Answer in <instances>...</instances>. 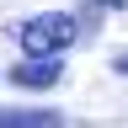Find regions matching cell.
<instances>
[{
  "instance_id": "obj_1",
  "label": "cell",
  "mask_w": 128,
  "mask_h": 128,
  "mask_svg": "<svg viewBox=\"0 0 128 128\" xmlns=\"http://www.w3.org/2000/svg\"><path fill=\"white\" fill-rule=\"evenodd\" d=\"M16 43H22L27 59L38 54H64V48L80 43V22L64 11H48V16H32V22H22V32H16Z\"/></svg>"
},
{
  "instance_id": "obj_2",
  "label": "cell",
  "mask_w": 128,
  "mask_h": 128,
  "mask_svg": "<svg viewBox=\"0 0 128 128\" xmlns=\"http://www.w3.org/2000/svg\"><path fill=\"white\" fill-rule=\"evenodd\" d=\"M59 75H64L59 54H38V59H27V64H11V86H27V91L59 86Z\"/></svg>"
},
{
  "instance_id": "obj_3",
  "label": "cell",
  "mask_w": 128,
  "mask_h": 128,
  "mask_svg": "<svg viewBox=\"0 0 128 128\" xmlns=\"http://www.w3.org/2000/svg\"><path fill=\"white\" fill-rule=\"evenodd\" d=\"M0 128H64V118L48 107H27V112H0Z\"/></svg>"
},
{
  "instance_id": "obj_4",
  "label": "cell",
  "mask_w": 128,
  "mask_h": 128,
  "mask_svg": "<svg viewBox=\"0 0 128 128\" xmlns=\"http://www.w3.org/2000/svg\"><path fill=\"white\" fill-rule=\"evenodd\" d=\"M118 70H123V75H128V54H123V59H118Z\"/></svg>"
}]
</instances>
